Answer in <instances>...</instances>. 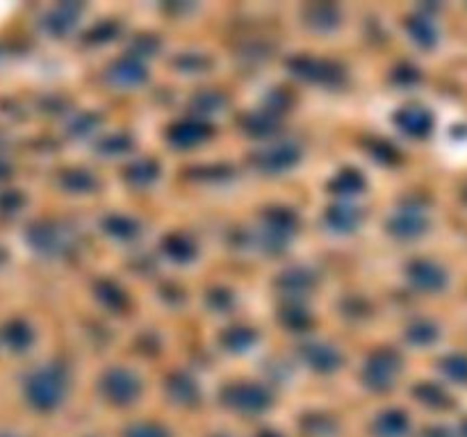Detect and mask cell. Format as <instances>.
Instances as JSON below:
<instances>
[{"label":"cell","instance_id":"1","mask_svg":"<svg viewBox=\"0 0 467 437\" xmlns=\"http://www.w3.org/2000/svg\"><path fill=\"white\" fill-rule=\"evenodd\" d=\"M28 337H30L28 328H26V326H21V324H12V326H7V328H5V340L10 342L12 346H16V349L26 346V344H28Z\"/></svg>","mask_w":467,"mask_h":437}]
</instances>
